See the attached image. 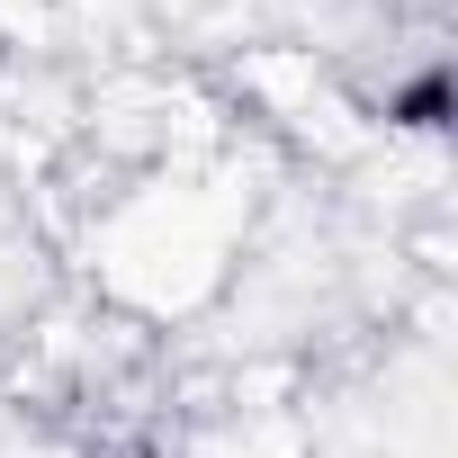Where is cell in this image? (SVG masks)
I'll list each match as a JSON object with an SVG mask.
<instances>
[{"mask_svg": "<svg viewBox=\"0 0 458 458\" xmlns=\"http://www.w3.org/2000/svg\"><path fill=\"white\" fill-rule=\"evenodd\" d=\"M386 126L395 135H449V64H422L413 81L386 90Z\"/></svg>", "mask_w": 458, "mask_h": 458, "instance_id": "obj_1", "label": "cell"}]
</instances>
